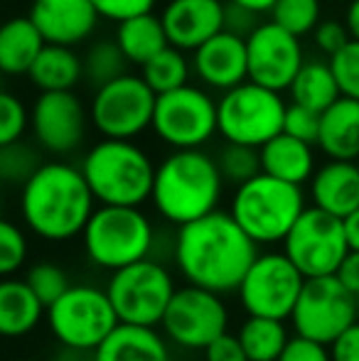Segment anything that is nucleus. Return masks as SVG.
Segmentation results:
<instances>
[{
  "label": "nucleus",
  "mask_w": 359,
  "mask_h": 361,
  "mask_svg": "<svg viewBox=\"0 0 359 361\" xmlns=\"http://www.w3.org/2000/svg\"><path fill=\"white\" fill-rule=\"evenodd\" d=\"M173 258L187 286L226 295L239 290L259 258V246L229 212L217 209L175 231Z\"/></svg>",
  "instance_id": "obj_1"
},
{
  "label": "nucleus",
  "mask_w": 359,
  "mask_h": 361,
  "mask_svg": "<svg viewBox=\"0 0 359 361\" xmlns=\"http://www.w3.org/2000/svg\"><path fill=\"white\" fill-rule=\"evenodd\" d=\"M96 212L82 167L69 162H44L32 180L20 187V214L35 236L44 241H69L82 236Z\"/></svg>",
  "instance_id": "obj_2"
},
{
  "label": "nucleus",
  "mask_w": 359,
  "mask_h": 361,
  "mask_svg": "<svg viewBox=\"0 0 359 361\" xmlns=\"http://www.w3.org/2000/svg\"><path fill=\"white\" fill-rule=\"evenodd\" d=\"M224 180L205 150H175L155 170L153 202L160 219L175 228L187 226L219 209Z\"/></svg>",
  "instance_id": "obj_3"
},
{
  "label": "nucleus",
  "mask_w": 359,
  "mask_h": 361,
  "mask_svg": "<svg viewBox=\"0 0 359 361\" xmlns=\"http://www.w3.org/2000/svg\"><path fill=\"white\" fill-rule=\"evenodd\" d=\"M79 167L99 207L140 209L153 197L158 167L133 140H99Z\"/></svg>",
  "instance_id": "obj_4"
},
{
  "label": "nucleus",
  "mask_w": 359,
  "mask_h": 361,
  "mask_svg": "<svg viewBox=\"0 0 359 361\" xmlns=\"http://www.w3.org/2000/svg\"><path fill=\"white\" fill-rule=\"evenodd\" d=\"M82 241L91 266L116 273L145 258H155L158 233L148 214L138 207H96Z\"/></svg>",
  "instance_id": "obj_5"
},
{
  "label": "nucleus",
  "mask_w": 359,
  "mask_h": 361,
  "mask_svg": "<svg viewBox=\"0 0 359 361\" xmlns=\"http://www.w3.org/2000/svg\"><path fill=\"white\" fill-rule=\"evenodd\" d=\"M305 209V195L300 187L261 172L251 182L236 187L229 214L256 246H273L286 241Z\"/></svg>",
  "instance_id": "obj_6"
},
{
  "label": "nucleus",
  "mask_w": 359,
  "mask_h": 361,
  "mask_svg": "<svg viewBox=\"0 0 359 361\" xmlns=\"http://www.w3.org/2000/svg\"><path fill=\"white\" fill-rule=\"evenodd\" d=\"M288 104L278 91L246 81L224 91L217 101V121L224 143L246 145L261 150L283 133Z\"/></svg>",
  "instance_id": "obj_7"
},
{
  "label": "nucleus",
  "mask_w": 359,
  "mask_h": 361,
  "mask_svg": "<svg viewBox=\"0 0 359 361\" xmlns=\"http://www.w3.org/2000/svg\"><path fill=\"white\" fill-rule=\"evenodd\" d=\"M118 314L106 290L72 286L47 310V327L62 349L94 354L118 327Z\"/></svg>",
  "instance_id": "obj_8"
},
{
  "label": "nucleus",
  "mask_w": 359,
  "mask_h": 361,
  "mask_svg": "<svg viewBox=\"0 0 359 361\" xmlns=\"http://www.w3.org/2000/svg\"><path fill=\"white\" fill-rule=\"evenodd\" d=\"M104 290L121 324L160 327L178 286L160 258H145L135 266L111 273Z\"/></svg>",
  "instance_id": "obj_9"
},
{
  "label": "nucleus",
  "mask_w": 359,
  "mask_h": 361,
  "mask_svg": "<svg viewBox=\"0 0 359 361\" xmlns=\"http://www.w3.org/2000/svg\"><path fill=\"white\" fill-rule=\"evenodd\" d=\"M283 253L305 281L337 276L352 253L345 236V221L308 207L283 241Z\"/></svg>",
  "instance_id": "obj_10"
},
{
  "label": "nucleus",
  "mask_w": 359,
  "mask_h": 361,
  "mask_svg": "<svg viewBox=\"0 0 359 361\" xmlns=\"http://www.w3.org/2000/svg\"><path fill=\"white\" fill-rule=\"evenodd\" d=\"M158 94L138 74H126L94 91L89 106L91 126L106 140H133L153 128Z\"/></svg>",
  "instance_id": "obj_11"
},
{
  "label": "nucleus",
  "mask_w": 359,
  "mask_h": 361,
  "mask_svg": "<svg viewBox=\"0 0 359 361\" xmlns=\"http://www.w3.org/2000/svg\"><path fill=\"white\" fill-rule=\"evenodd\" d=\"M303 288H305V276L288 261L286 253L269 251L259 253L236 295L249 317L286 322L293 317Z\"/></svg>",
  "instance_id": "obj_12"
},
{
  "label": "nucleus",
  "mask_w": 359,
  "mask_h": 361,
  "mask_svg": "<svg viewBox=\"0 0 359 361\" xmlns=\"http://www.w3.org/2000/svg\"><path fill=\"white\" fill-rule=\"evenodd\" d=\"M359 302L337 276L305 281L296 310H293V332L303 339L330 347L345 329L359 322Z\"/></svg>",
  "instance_id": "obj_13"
},
{
  "label": "nucleus",
  "mask_w": 359,
  "mask_h": 361,
  "mask_svg": "<svg viewBox=\"0 0 359 361\" xmlns=\"http://www.w3.org/2000/svg\"><path fill=\"white\" fill-rule=\"evenodd\" d=\"M153 130L173 150H202L219 133L217 101L200 86H182L158 96Z\"/></svg>",
  "instance_id": "obj_14"
},
{
  "label": "nucleus",
  "mask_w": 359,
  "mask_h": 361,
  "mask_svg": "<svg viewBox=\"0 0 359 361\" xmlns=\"http://www.w3.org/2000/svg\"><path fill=\"white\" fill-rule=\"evenodd\" d=\"M165 339L182 349H202L229 332V310L221 295L195 286L178 288L160 322Z\"/></svg>",
  "instance_id": "obj_15"
},
{
  "label": "nucleus",
  "mask_w": 359,
  "mask_h": 361,
  "mask_svg": "<svg viewBox=\"0 0 359 361\" xmlns=\"http://www.w3.org/2000/svg\"><path fill=\"white\" fill-rule=\"evenodd\" d=\"M89 121V111L74 91L39 94L30 109L35 143L52 155H72L84 143Z\"/></svg>",
  "instance_id": "obj_16"
},
{
  "label": "nucleus",
  "mask_w": 359,
  "mask_h": 361,
  "mask_svg": "<svg viewBox=\"0 0 359 361\" xmlns=\"http://www.w3.org/2000/svg\"><path fill=\"white\" fill-rule=\"evenodd\" d=\"M249 54V81L271 91H288L305 64L300 39L293 37L273 20L261 23L246 39Z\"/></svg>",
  "instance_id": "obj_17"
},
{
  "label": "nucleus",
  "mask_w": 359,
  "mask_h": 361,
  "mask_svg": "<svg viewBox=\"0 0 359 361\" xmlns=\"http://www.w3.org/2000/svg\"><path fill=\"white\" fill-rule=\"evenodd\" d=\"M224 0H168L160 13L170 47L197 52L205 42L224 32Z\"/></svg>",
  "instance_id": "obj_18"
},
{
  "label": "nucleus",
  "mask_w": 359,
  "mask_h": 361,
  "mask_svg": "<svg viewBox=\"0 0 359 361\" xmlns=\"http://www.w3.org/2000/svg\"><path fill=\"white\" fill-rule=\"evenodd\" d=\"M28 18L47 44L74 47L94 35L101 15L94 0H32Z\"/></svg>",
  "instance_id": "obj_19"
},
{
  "label": "nucleus",
  "mask_w": 359,
  "mask_h": 361,
  "mask_svg": "<svg viewBox=\"0 0 359 361\" xmlns=\"http://www.w3.org/2000/svg\"><path fill=\"white\" fill-rule=\"evenodd\" d=\"M192 69L212 89L231 91L249 81V54L246 39L229 32H219L209 42L192 52Z\"/></svg>",
  "instance_id": "obj_20"
},
{
  "label": "nucleus",
  "mask_w": 359,
  "mask_h": 361,
  "mask_svg": "<svg viewBox=\"0 0 359 361\" xmlns=\"http://www.w3.org/2000/svg\"><path fill=\"white\" fill-rule=\"evenodd\" d=\"M312 207L337 219H347L359 209V165L327 160L310 180Z\"/></svg>",
  "instance_id": "obj_21"
},
{
  "label": "nucleus",
  "mask_w": 359,
  "mask_h": 361,
  "mask_svg": "<svg viewBox=\"0 0 359 361\" xmlns=\"http://www.w3.org/2000/svg\"><path fill=\"white\" fill-rule=\"evenodd\" d=\"M261 172L269 177H276L288 185L303 187L312 180L317 172L315 167V150L312 145L293 138L288 133H281L261 147Z\"/></svg>",
  "instance_id": "obj_22"
},
{
  "label": "nucleus",
  "mask_w": 359,
  "mask_h": 361,
  "mask_svg": "<svg viewBox=\"0 0 359 361\" xmlns=\"http://www.w3.org/2000/svg\"><path fill=\"white\" fill-rule=\"evenodd\" d=\"M94 361H170L168 339L158 327L118 324L94 352Z\"/></svg>",
  "instance_id": "obj_23"
},
{
  "label": "nucleus",
  "mask_w": 359,
  "mask_h": 361,
  "mask_svg": "<svg viewBox=\"0 0 359 361\" xmlns=\"http://www.w3.org/2000/svg\"><path fill=\"white\" fill-rule=\"evenodd\" d=\"M317 147L330 160L357 162L359 157V101L337 99L322 114Z\"/></svg>",
  "instance_id": "obj_24"
},
{
  "label": "nucleus",
  "mask_w": 359,
  "mask_h": 361,
  "mask_svg": "<svg viewBox=\"0 0 359 361\" xmlns=\"http://www.w3.org/2000/svg\"><path fill=\"white\" fill-rule=\"evenodd\" d=\"M47 312L39 298L25 281L8 278L0 286V334L8 339H18L30 334Z\"/></svg>",
  "instance_id": "obj_25"
},
{
  "label": "nucleus",
  "mask_w": 359,
  "mask_h": 361,
  "mask_svg": "<svg viewBox=\"0 0 359 361\" xmlns=\"http://www.w3.org/2000/svg\"><path fill=\"white\" fill-rule=\"evenodd\" d=\"M42 32L30 18H13L0 27V69L10 76L28 74L42 49Z\"/></svg>",
  "instance_id": "obj_26"
},
{
  "label": "nucleus",
  "mask_w": 359,
  "mask_h": 361,
  "mask_svg": "<svg viewBox=\"0 0 359 361\" xmlns=\"http://www.w3.org/2000/svg\"><path fill=\"white\" fill-rule=\"evenodd\" d=\"M116 44L126 54V59L130 64H138L140 69L153 57H158L163 49L170 47L163 20L155 13L138 15V18L118 23V27H116Z\"/></svg>",
  "instance_id": "obj_27"
},
{
  "label": "nucleus",
  "mask_w": 359,
  "mask_h": 361,
  "mask_svg": "<svg viewBox=\"0 0 359 361\" xmlns=\"http://www.w3.org/2000/svg\"><path fill=\"white\" fill-rule=\"evenodd\" d=\"M28 79L32 81V86H37L39 94L74 91V86L84 79V62L72 47L47 44L28 72Z\"/></svg>",
  "instance_id": "obj_28"
},
{
  "label": "nucleus",
  "mask_w": 359,
  "mask_h": 361,
  "mask_svg": "<svg viewBox=\"0 0 359 361\" xmlns=\"http://www.w3.org/2000/svg\"><path fill=\"white\" fill-rule=\"evenodd\" d=\"M288 91L293 99L291 104L305 106L317 114H325L337 99H342L330 62H322V59H305Z\"/></svg>",
  "instance_id": "obj_29"
},
{
  "label": "nucleus",
  "mask_w": 359,
  "mask_h": 361,
  "mask_svg": "<svg viewBox=\"0 0 359 361\" xmlns=\"http://www.w3.org/2000/svg\"><path fill=\"white\" fill-rule=\"evenodd\" d=\"M236 337L249 361H278L291 342L286 322L266 317H246Z\"/></svg>",
  "instance_id": "obj_30"
},
{
  "label": "nucleus",
  "mask_w": 359,
  "mask_h": 361,
  "mask_svg": "<svg viewBox=\"0 0 359 361\" xmlns=\"http://www.w3.org/2000/svg\"><path fill=\"white\" fill-rule=\"evenodd\" d=\"M84 81L99 91L101 86H109L111 81L128 74V59L121 52L116 39H99L84 52Z\"/></svg>",
  "instance_id": "obj_31"
},
{
  "label": "nucleus",
  "mask_w": 359,
  "mask_h": 361,
  "mask_svg": "<svg viewBox=\"0 0 359 361\" xmlns=\"http://www.w3.org/2000/svg\"><path fill=\"white\" fill-rule=\"evenodd\" d=\"M143 81L155 91L158 96L170 94L175 89H182L187 86V79H190V62H187L185 52L175 47H168L153 57L148 64L143 67Z\"/></svg>",
  "instance_id": "obj_32"
},
{
  "label": "nucleus",
  "mask_w": 359,
  "mask_h": 361,
  "mask_svg": "<svg viewBox=\"0 0 359 361\" xmlns=\"http://www.w3.org/2000/svg\"><path fill=\"white\" fill-rule=\"evenodd\" d=\"M214 160L224 185H234V190L261 175V152L256 147L224 143Z\"/></svg>",
  "instance_id": "obj_33"
},
{
  "label": "nucleus",
  "mask_w": 359,
  "mask_h": 361,
  "mask_svg": "<svg viewBox=\"0 0 359 361\" xmlns=\"http://www.w3.org/2000/svg\"><path fill=\"white\" fill-rule=\"evenodd\" d=\"M271 20L300 39L320 25V0H278L271 10Z\"/></svg>",
  "instance_id": "obj_34"
},
{
  "label": "nucleus",
  "mask_w": 359,
  "mask_h": 361,
  "mask_svg": "<svg viewBox=\"0 0 359 361\" xmlns=\"http://www.w3.org/2000/svg\"><path fill=\"white\" fill-rule=\"evenodd\" d=\"M42 165L44 162L39 157V150L25 140L0 147V177L8 185L25 187Z\"/></svg>",
  "instance_id": "obj_35"
},
{
  "label": "nucleus",
  "mask_w": 359,
  "mask_h": 361,
  "mask_svg": "<svg viewBox=\"0 0 359 361\" xmlns=\"http://www.w3.org/2000/svg\"><path fill=\"white\" fill-rule=\"evenodd\" d=\"M25 283L32 288V293L37 295L39 302H42L47 310L52 307L69 288H72L64 268H59L57 263H49V261L35 263V266L28 271V276H25Z\"/></svg>",
  "instance_id": "obj_36"
},
{
  "label": "nucleus",
  "mask_w": 359,
  "mask_h": 361,
  "mask_svg": "<svg viewBox=\"0 0 359 361\" xmlns=\"http://www.w3.org/2000/svg\"><path fill=\"white\" fill-rule=\"evenodd\" d=\"M30 128V111L10 91L0 94V147L20 143L25 130Z\"/></svg>",
  "instance_id": "obj_37"
},
{
  "label": "nucleus",
  "mask_w": 359,
  "mask_h": 361,
  "mask_svg": "<svg viewBox=\"0 0 359 361\" xmlns=\"http://www.w3.org/2000/svg\"><path fill=\"white\" fill-rule=\"evenodd\" d=\"M28 261V238L13 221H0V273L13 276Z\"/></svg>",
  "instance_id": "obj_38"
},
{
  "label": "nucleus",
  "mask_w": 359,
  "mask_h": 361,
  "mask_svg": "<svg viewBox=\"0 0 359 361\" xmlns=\"http://www.w3.org/2000/svg\"><path fill=\"white\" fill-rule=\"evenodd\" d=\"M332 67V74L340 86V94L345 99L359 101V42L352 39L342 52H337L335 57L327 59Z\"/></svg>",
  "instance_id": "obj_39"
},
{
  "label": "nucleus",
  "mask_w": 359,
  "mask_h": 361,
  "mask_svg": "<svg viewBox=\"0 0 359 361\" xmlns=\"http://www.w3.org/2000/svg\"><path fill=\"white\" fill-rule=\"evenodd\" d=\"M320 121H322V114H317V111H310L298 104H288L283 133L293 135V138L303 140V143H308V145H317V138H320Z\"/></svg>",
  "instance_id": "obj_40"
},
{
  "label": "nucleus",
  "mask_w": 359,
  "mask_h": 361,
  "mask_svg": "<svg viewBox=\"0 0 359 361\" xmlns=\"http://www.w3.org/2000/svg\"><path fill=\"white\" fill-rule=\"evenodd\" d=\"M94 5L101 18L114 20V23L118 25V23H123V20L153 13L155 0H94Z\"/></svg>",
  "instance_id": "obj_41"
},
{
  "label": "nucleus",
  "mask_w": 359,
  "mask_h": 361,
  "mask_svg": "<svg viewBox=\"0 0 359 361\" xmlns=\"http://www.w3.org/2000/svg\"><path fill=\"white\" fill-rule=\"evenodd\" d=\"M312 37H315L317 49H320L322 54H327V57H335L337 52H342V49L352 42V35H350V30H347V25L335 23V20H325V23L317 25Z\"/></svg>",
  "instance_id": "obj_42"
},
{
  "label": "nucleus",
  "mask_w": 359,
  "mask_h": 361,
  "mask_svg": "<svg viewBox=\"0 0 359 361\" xmlns=\"http://www.w3.org/2000/svg\"><path fill=\"white\" fill-rule=\"evenodd\" d=\"M259 25H261L259 13H251V10L241 8V5H234V3L224 5V32L236 35V37H241V39H249Z\"/></svg>",
  "instance_id": "obj_43"
},
{
  "label": "nucleus",
  "mask_w": 359,
  "mask_h": 361,
  "mask_svg": "<svg viewBox=\"0 0 359 361\" xmlns=\"http://www.w3.org/2000/svg\"><path fill=\"white\" fill-rule=\"evenodd\" d=\"M278 361H332V357H330V347L293 334L286 352L281 354Z\"/></svg>",
  "instance_id": "obj_44"
},
{
  "label": "nucleus",
  "mask_w": 359,
  "mask_h": 361,
  "mask_svg": "<svg viewBox=\"0 0 359 361\" xmlns=\"http://www.w3.org/2000/svg\"><path fill=\"white\" fill-rule=\"evenodd\" d=\"M205 361H249V359H246V352L241 347L239 337L226 332L224 337H219L214 344H209L205 349Z\"/></svg>",
  "instance_id": "obj_45"
},
{
  "label": "nucleus",
  "mask_w": 359,
  "mask_h": 361,
  "mask_svg": "<svg viewBox=\"0 0 359 361\" xmlns=\"http://www.w3.org/2000/svg\"><path fill=\"white\" fill-rule=\"evenodd\" d=\"M330 357L332 361H359V322L345 329L330 344Z\"/></svg>",
  "instance_id": "obj_46"
},
{
  "label": "nucleus",
  "mask_w": 359,
  "mask_h": 361,
  "mask_svg": "<svg viewBox=\"0 0 359 361\" xmlns=\"http://www.w3.org/2000/svg\"><path fill=\"white\" fill-rule=\"evenodd\" d=\"M337 278H340L342 286H345L359 300V253L352 251L350 256H347V261L342 263V268H340V273H337Z\"/></svg>",
  "instance_id": "obj_47"
},
{
  "label": "nucleus",
  "mask_w": 359,
  "mask_h": 361,
  "mask_svg": "<svg viewBox=\"0 0 359 361\" xmlns=\"http://www.w3.org/2000/svg\"><path fill=\"white\" fill-rule=\"evenodd\" d=\"M342 221H345V236L347 243H350V251L359 253V209L347 219H342Z\"/></svg>",
  "instance_id": "obj_48"
},
{
  "label": "nucleus",
  "mask_w": 359,
  "mask_h": 361,
  "mask_svg": "<svg viewBox=\"0 0 359 361\" xmlns=\"http://www.w3.org/2000/svg\"><path fill=\"white\" fill-rule=\"evenodd\" d=\"M345 25H347V30H350L352 39L359 42V0H350L347 15H345Z\"/></svg>",
  "instance_id": "obj_49"
},
{
  "label": "nucleus",
  "mask_w": 359,
  "mask_h": 361,
  "mask_svg": "<svg viewBox=\"0 0 359 361\" xmlns=\"http://www.w3.org/2000/svg\"><path fill=\"white\" fill-rule=\"evenodd\" d=\"M226 3H234V5H241V8L251 10V13H271L273 5L278 3V0H226Z\"/></svg>",
  "instance_id": "obj_50"
},
{
  "label": "nucleus",
  "mask_w": 359,
  "mask_h": 361,
  "mask_svg": "<svg viewBox=\"0 0 359 361\" xmlns=\"http://www.w3.org/2000/svg\"><path fill=\"white\" fill-rule=\"evenodd\" d=\"M57 361H94V354H84V352H72V349H64L57 357Z\"/></svg>",
  "instance_id": "obj_51"
},
{
  "label": "nucleus",
  "mask_w": 359,
  "mask_h": 361,
  "mask_svg": "<svg viewBox=\"0 0 359 361\" xmlns=\"http://www.w3.org/2000/svg\"><path fill=\"white\" fill-rule=\"evenodd\" d=\"M18 361H32V359H18Z\"/></svg>",
  "instance_id": "obj_52"
}]
</instances>
